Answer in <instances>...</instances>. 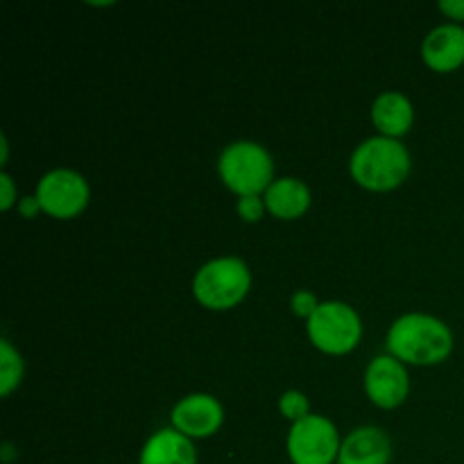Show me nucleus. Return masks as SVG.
<instances>
[{"label": "nucleus", "instance_id": "f257e3e1", "mask_svg": "<svg viewBox=\"0 0 464 464\" xmlns=\"http://www.w3.org/2000/svg\"><path fill=\"white\" fill-rule=\"evenodd\" d=\"M388 352L408 365H440L453 352V331L435 315L406 313L390 326Z\"/></svg>", "mask_w": 464, "mask_h": 464}, {"label": "nucleus", "instance_id": "f03ea898", "mask_svg": "<svg viewBox=\"0 0 464 464\" xmlns=\"http://www.w3.org/2000/svg\"><path fill=\"white\" fill-rule=\"evenodd\" d=\"M349 172L365 190L388 193L399 188L411 175V152L401 140L372 136L353 150Z\"/></svg>", "mask_w": 464, "mask_h": 464}, {"label": "nucleus", "instance_id": "7ed1b4c3", "mask_svg": "<svg viewBox=\"0 0 464 464\" xmlns=\"http://www.w3.org/2000/svg\"><path fill=\"white\" fill-rule=\"evenodd\" d=\"M218 175L238 198L266 195L275 181V161L263 145L254 140H236L220 152Z\"/></svg>", "mask_w": 464, "mask_h": 464}, {"label": "nucleus", "instance_id": "20e7f679", "mask_svg": "<svg viewBox=\"0 0 464 464\" xmlns=\"http://www.w3.org/2000/svg\"><path fill=\"white\" fill-rule=\"evenodd\" d=\"M252 288V272L243 258L220 256L204 263L193 276V295L208 311L236 308Z\"/></svg>", "mask_w": 464, "mask_h": 464}, {"label": "nucleus", "instance_id": "39448f33", "mask_svg": "<svg viewBox=\"0 0 464 464\" xmlns=\"http://www.w3.org/2000/svg\"><path fill=\"white\" fill-rule=\"evenodd\" d=\"M306 334L315 349L329 356L352 353L362 340V320L344 302H322L306 322Z\"/></svg>", "mask_w": 464, "mask_h": 464}, {"label": "nucleus", "instance_id": "423d86ee", "mask_svg": "<svg viewBox=\"0 0 464 464\" xmlns=\"http://www.w3.org/2000/svg\"><path fill=\"white\" fill-rule=\"evenodd\" d=\"M340 440L338 429L329 417L308 415L290 426L285 451L293 464H338Z\"/></svg>", "mask_w": 464, "mask_h": 464}, {"label": "nucleus", "instance_id": "0eeeda50", "mask_svg": "<svg viewBox=\"0 0 464 464\" xmlns=\"http://www.w3.org/2000/svg\"><path fill=\"white\" fill-rule=\"evenodd\" d=\"M36 199L45 216L54 220H72L89 207V181L71 168H54L36 184Z\"/></svg>", "mask_w": 464, "mask_h": 464}, {"label": "nucleus", "instance_id": "6e6552de", "mask_svg": "<svg viewBox=\"0 0 464 464\" xmlns=\"http://www.w3.org/2000/svg\"><path fill=\"white\" fill-rule=\"evenodd\" d=\"M172 429L188 440H207L220 430L225 408L213 394L195 392L175 403L170 412Z\"/></svg>", "mask_w": 464, "mask_h": 464}, {"label": "nucleus", "instance_id": "1a4fd4ad", "mask_svg": "<svg viewBox=\"0 0 464 464\" xmlns=\"http://www.w3.org/2000/svg\"><path fill=\"white\" fill-rule=\"evenodd\" d=\"M365 392L376 408L392 411L406 401L411 379L401 361L394 356H376L365 370Z\"/></svg>", "mask_w": 464, "mask_h": 464}, {"label": "nucleus", "instance_id": "9d476101", "mask_svg": "<svg viewBox=\"0 0 464 464\" xmlns=\"http://www.w3.org/2000/svg\"><path fill=\"white\" fill-rule=\"evenodd\" d=\"M421 59L435 72H453L464 63V27L444 23L430 30L421 44Z\"/></svg>", "mask_w": 464, "mask_h": 464}, {"label": "nucleus", "instance_id": "9b49d317", "mask_svg": "<svg viewBox=\"0 0 464 464\" xmlns=\"http://www.w3.org/2000/svg\"><path fill=\"white\" fill-rule=\"evenodd\" d=\"M392 442L379 426L353 429L340 447L338 464H390Z\"/></svg>", "mask_w": 464, "mask_h": 464}, {"label": "nucleus", "instance_id": "f8f14e48", "mask_svg": "<svg viewBox=\"0 0 464 464\" xmlns=\"http://www.w3.org/2000/svg\"><path fill=\"white\" fill-rule=\"evenodd\" d=\"M372 122L381 131V136L399 140L412 130L415 107L408 95L399 93V91H385L372 104Z\"/></svg>", "mask_w": 464, "mask_h": 464}, {"label": "nucleus", "instance_id": "ddd939ff", "mask_svg": "<svg viewBox=\"0 0 464 464\" xmlns=\"http://www.w3.org/2000/svg\"><path fill=\"white\" fill-rule=\"evenodd\" d=\"M139 464H198V451L193 440L179 430L161 429L143 444Z\"/></svg>", "mask_w": 464, "mask_h": 464}, {"label": "nucleus", "instance_id": "4468645a", "mask_svg": "<svg viewBox=\"0 0 464 464\" xmlns=\"http://www.w3.org/2000/svg\"><path fill=\"white\" fill-rule=\"evenodd\" d=\"M267 211L279 220H297L311 208V188L297 177H281L272 181L263 195Z\"/></svg>", "mask_w": 464, "mask_h": 464}, {"label": "nucleus", "instance_id": "2eb2a0df", "mask_svg": "<svg viewBox=\"0 0 464 464\" xmlns=\"http://www.w3.org/2000/svg\"><path fill=\"white\" fill-rule=\"evenodd\" d=\"M23 381V358L12 343L0 340V394L9 397Z\"/></svg>", "mask_w": 464, "mask_h": 464}, {"label": "nucleus", "instance_id": "dca6fc26", "mask_svg": "<svg viewBox=\"0 0 464 464\" xmlns=\"http://www.w3.org/2000/svg\"><path fill=\"white\" fill-rule=\"evenodd\" d=\"M279 412L288 421H299L304 417L311 415V403H308V397L299 390H288L279 397Z\"/></svg>", "mask_w": 464, "mask_h": 464}, {"label": "nucleus", "instance_id": "f3484780", "mask_svg": "<svg viewBox=\"0 0 464 464\" xmlns=\"http://www.w3.org/2000/svg\"><path fill=\"white\" fill-rule=\"evenodd\" d=\"M236 211H238V216L243 218L245 222H258L267 211L266 199H263L261 195H247V198H238Z\"/></svg>", "mask_w": 464, "mask_h": 464}, {"label": "nucleus", "instance_id": "a211bd4d", "mask_svg": "<svg viewBox=\"0 0 464 464\" xmlns=\"http://www.w3.org/2000/svg\"><path fill=\"white\" fill-rule=\"evenodd\" d=\"M317 308H320V302H317V297L311 290H297V293L290 297V311L297 317H302V320H311L313 313H315Z\"/></svg>", "mask_w": 464, "mask_h": 464}, {"label": "nucleus", "instance_id": "6ab92c4d", "mask_svg": "<svg viewBox=\"0 0 464 464\" xmlns=\"http://www.w3.org/2000/svg\"><path fill=\"white\" fill-rule=\"evenodd\" d=\"M18 195H16V184H14L12 175L9 172H0V208H3L5 213L9 211V208L16 204Z\"/></svg>", "mask_w": 464, "mask_h": 464}, {"label": "nucleus", "instance_id": "aec40b11", "mask_svg": "<svg viewBox=\"0 0 464 464\" xmlns=\"http://www.w3.org/2000/svg\"><path fill=\"white\" fill-rule=\"evenodd\" d=\"M438 7H440V12L444 14V16L453 18L458 25L464 23V0H442Z\"/></svg>", "mask_w": 464, "mask_h": 464}, {"label": "nucleus", "instance_id": "412c9836", "mask_svg": "<svg viewBox=\"0 0 464 464\" xmlns=\"http://www.w3.org/2000/svg\"><path fill=\"white\" fill-rule=\"evenodd\" d=\"M39 211H41V204L39 199H36V195H27V198L18 199V213H21L23 218H27V220L36 218V213Z\"/></svg>", "mask_w": 464, "mask_h": 464}, {"label": "nucleus", "instance_id": "4be33fe9", "mask_svg": "<svg viewBox=\"0 0 464 464\" xmlns=\"http://www.w3.org/2000/svg\"><path fill=\"white\" fill-rule=\"evenodd\" d=\"M16 456H18L16 449H14L12 444H9V442H5V444H3V462H5V464H9V462H12L14 458H16Z\"/></svg>", "mask_w": 464, "mask_h": 464}]
</instances>
